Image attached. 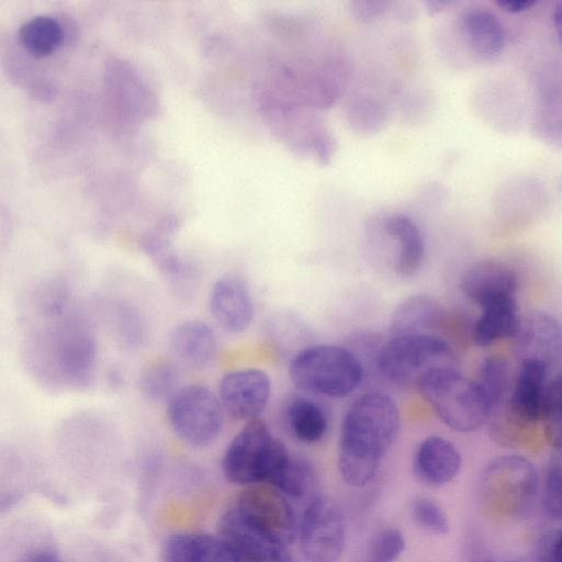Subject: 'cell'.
I'll use <instances>...</instances> for the list:
<instances>
[{"instance_id": "33", "label": "cell", "mask_w": 562, "mask_h": 562, "mask_svg": "<svg viewBox=\"0 0 562 562\" xmlns=\"http://www.w3.org/2000/svg\"><path fill=\"white\" fill-rule=\"evenodd\" d=\"M463 562H496L481 536L471 530L463 544Z\"/></svg>"}, {"instance_id": "9", "label": "cell", "mask_w": 562, "mask_h": 562, "mask_svg": "<svg viewBox=\"0 0 562 562\" xmlns=\"http://www.w3.org/2000/svg\"><path fill=\"white\" fill-rule=\"evenodd\" d=\"M234 507L254 526L285 547L297 536L299 522L291 503L270 485L246 486Z\"/></svg>"}, {"instance_id": "19", "label": "cell", "mask_w": 562, "mask_h": 562, "mask_svg": "<svg viewBox=\"0 0 562 562\" xmlns=\"http://www.w3.org/2000/svg\"><path fill=\"white\" fill-rule=\"evenodd\" d=\"M460 26L469 47L481 59H493L502 52L506 34L493 12L485 9L467 10L460 16Z\"/></svg>"}, {"instance_id": "1", "label": "cell", "mask_w": 562, "mask_h": 562, "mask_svg": "<svg viewBox=\"0 0 562 562\" xmlns=\"http://www.w3.org/2000/svg\"><path fill=\"white\" fill-rule=\"evenodd\" d=\"M400 428V409L389 394L368 392L352 402L338 440L337 464L346 484L362 487L375 477Z\"/></svg>"}, {"instance_id": "28", "label": "cell", "mask_w": 562, "mask_h": 562, "mask_svg": "<svg viewBox=\"0 0 562 562\" xmlns=\"http://www.w3.org/2000/svg\"><path fill=\"white\" fill-rule=\"evenodd\" d=\"M540 422L550 445L560 451L561 448V375L553 376L548 385L546 401Z\"/></svg>"}, {"instance_id": "24", "label": "cell", "mask_w": 562, "mask_h": 562, "mask_svg": "<svg viewBox=\"0 0 562 562\" xmlns=\"http://www.w3.org/2000/svg\"><path fill=\"white\" fill-rule=\"evenodd\" d=\"M316 486V472L304 458L291 454L284 470L272 487L290 498L300 499L310 495Z\"/></svg>"}, {"instance_id": "20", "label": "cell", "mask_w": 562, "mask_h": 562, "mask_svg": "<svg viewBox=\"0 0 562 562\" xmlns=\"http://www.w3.org/2000/svg\"><path fill=\"white\" fill-rule=\"evenodd\" d=\"M481 308L472 328V339L477 346L487 347L514 336L520 321L515 296L492 302Z\"/></svg>"}, {"instance_id": "26", "label": "cell", "mask_w": 562, "mask_h": 562, "mask_svg": "<svg viewBox=\"0 0 562 562\" xmlns=\"http://www.w3.org/2000/svg\"><path fill=\"white\" fill-rule=\"evenodd\" d=\"M405 544L398 529H380L370 538L357 562H395L404 552Z\"/></svg>"}, {"instance_id": "15", "label": "cell", "mask_w": 562, "mask_h": 562, "mask_svg": "<svg viewBox=\"0 0 562 562\" xmlns=\"http://www.w3.org/2000/svg\"><path fill=\"white\" fill-rule=\"evenodd\" d=\"M462 465L458 447L447 438L432 435L417 447L413 458L415 476L426 485L442 486L456 479Z\"/></svg>"}, {"instance_id": "37", "label": "cell", "mask_w": 562, "mask_h": 562, "mask_svg": "<svg viewBox=\"0 0 562 562\" xmlns=\"http://www.w3.org/2000/svg\"><path fill=\"white\" fill-rule=\"evenodd\" d=\"M552 21L555 26L557 36L560 41L562 31V5L560 2L554 7L552 11Z\"/></svg>"}, {"instance_id": "40", "label": "cell", "mask_w": 562, "mask_h": 562, "mask_svg": "<svg viewBox=\"0 0 562 562\" xmlns=\"http://www.w3.org/2000/svg\"><path fill=\"white\" fill-rule=\"evenodd\" d=\"M289 562H293V560L291 559Z\"/></svg>"}, {"instance_id": "11", "label": "cell", "mask_w": 562, "mask_h": 562, "mask_svg": "<svg viewBox=\"0 0 562 562\" xmlns=\"http://www.w3.org/2000/svg\"><path fill=\"white\" fill-rule=\"evenodd\" d=\"M271 395L269 374L258 368H243L226 372L218 383V401L234 419H257L266 409Z\"/></svg>"}, {"instance_id": "18", "label": "cell", "mask_w": 562, "mask_h": 562, "mask_svg": "<svg viewBox=\"0 0 562 562\" xmlns=\"http://www.w3.org/2000/svg\"><path fill=\"white\" fill-rule=\"evenodd\" d=\"M445 318L441 303L428 294H415L403 300L393 311L389 330L392 337L430 334Z\"/></svg>"}, {"instance_id": "32", "label": "cell", "mask_w": 562, "mask_h": 562, "mask_svg": "<svg viewBox=\"0 0 562 562\" xmlns=\"http://www.w3.org/2000/svg\"><path fill=\"white\" fill-rule=\"evenodd\" d=\"M532 562H561V531L551 529L537 541Z\"/></svg>"}, {"instance_id": "13", "label": "cell", "mask_w": 562, "mask_h": 562, "mask_svg": "<svg viewBox=\"0 0 562 562\" xmlns=\"http://www.w3.org/2000/svg\"><path fill=\"white\" fill-rule=\"evenodd\" d=\"M517 285L518 277L515 269L495 259L473 263L464 270L459 281L462 294L480 307L515 296Z\"/></svg>"}, {"instance_id": "3", "label": "cell", "mask_w": 562, "mask_h": 562, "mask_svg": "<svg viewBox=\"0 0 562 562\" xmlns=\"http://www.w3.org/2000/svg\"><path fill=\"white\" fill-rule=\"evenodd\" d=\"M291 458V452L260 418L246 422L232 438L222 458L224 476L234 484L272 486Z\"/></svg>"}, {"instance_id": "4", "label": "cell", "mask_w": 562, "mask_h": 562, "mask_svg": "<svg viewBox=\"0 0 562 562\" xmlns=\"http://www.w3.org/2000/svg\"><path fill=\"white\" fill-rule=\"evenodd\" d=\"M289 376L300 390L328 397L351 394L363 378L358 357L337 345H313L293 355Z\"/></svg>"}, {"instance_id": "30", "label": "cell", "mask_w": 562, "mask_h": 562, "mask_svg": "<svg viewBox=\"0 0 562 562\" xmlns=\"http://www.w3.org/2000/svg\"><path fill=\"white\" fill-rule=\"evenodd\" d=\"M541 505L549 518L553 520L561 519V459L559 451L551 457L546 470L541 491Z\"/></svg>"}, {"instance_id": "21", "label": "cell", "mask_w": 562, "mask_h": 562, "mask_svg": "<svg viewBox=\"0 0 562 562\" xmlns=\"http://www.w3.org/2000/svg\"><path fill=\"white\" fill-rule=\"evenodd\" d=\"M285 422L292 436L304 443L318 442L328 428V418L324 408L306 396H295L289 402Z\"/></svg>"}, {"instance_id": "27", "label": "cell", "mask_w": 562, "mask_h": 562, "mask_svg": "<svg viewBox=\"0 0 562 562\" xmlns=\"http://www.w3.org/2000/svg\"><path fill=\"white\" fill-rule=\"evenodd\" d=\"M409 513L414 522L423 530L436 536H445L449 532L450 525L446 513L431 498L415 497L409 504Z\"/></svg>"}, {"instance_id": "23", "label": "cell", "mask_w": 562, "mask_h": 562, "mask_svg": "<svg viewBox=\"0 0 562 562\" xmlns=\"http://www.w3.org/2000/svg\"><path fill=\"white\" fill-rule=\"evenodd\" d=\"M60 24L50 16H35L26 21L19 31L22 46L34 56H47L58 48L63 41Z\"/></svg>"}, {"instance_id": "38", "label": "cell", "mask_w": 562, "mask_h": 562, "mask_svg": "<svg viewBox=\"0 0 562 562\" xmlns=\"http://www.w3.org/2000/svg\"><path fill=\"white\" fill-rule=\"evenodd\" d=\"M450 3V1H427L426 7L429 13H436L443 10Z\"/></svg>"}, {"instance_id": "31", "label": "cell", "mask_w": 562, "mask_h": 562, "mask_svg": "<svg viewBox=\"0 0 562 562\" xmlns=\"http://www.w3.org/2000/svg\"><path fill=\"white\" fill-rule=\"evenodd\" d=\"M191 533L171 535L164 543L161 562H191Z\"/></svg>"}, {"instance_id": "16", "label": "cell", "mask_w": 562, "mask_h": 562, "mask_svg": "<svg viewBox=\"0 0 562 562\" xmlns=\"http://www.w3.org/2000/svg\"><path fill=\"white\" fill-rule=\"evenodd\" d=\"M169 344L178 359L195 368L210 366L217 353V340L213 329L199 319L178 324L170 334Z\"/></svg>"}, {"instance_id": "12", "label": "cell", "mask_w": 562, "mask_h": 562, "mask_svg": "<svg viewBox=\"0 0 562 562\" xmlns=\"http://www.w3.org/2000/svg\"><path fill=\"white\" fill-rule=\"evenodd\" d=\"M218 536L240 562H289L292 559L285 546L254 526L235 507L221 516Z\"/></svg>"}, {"instance_id": "5", "label": "cell", "mask_w": 562, "mask_h": 562, "mask_svg": "<svg viewBox=\"0 0 562 562\" xmlns=\"http://www.w3.org/2000/svg\"><path fill=\"white\" fill-rule=\"evenodd\" d=\"M378 367L385 379L403 387H419L434 373L459 369L447 341L432 334L392 337L381 348Z\"/></svg>"}, {"instance_id": "36", "label": "cell", "mask_w": 562, "mask_h": 562, "mask_svg": "<svg viewBox=\"0 0 562 562\" xmlns=\"http://www.w3.org/2000/svg\"><path fill=\"white\" fill-rule=\"evenodd\" d=\"M22 562H61L59 558L49 551H36L26 557Z\"/></svg>"}, {"instance_id": "34", "label": "cell", "mask_w": 562, "mask_h": 562, "mask_svg": "<svg viewBox=\"0 0 562 562\" xmlns=\"http://www.w3.org/2000/svg\"><path fill=\"white\" fill-rule=\"evenodd\" d=\"M385 1H357L353 3V13L361 21H371L380 16L386 10Z\"/></svg>"}, {"instance_id": "39", "label": "cell", "mask_w": 562, "mask_h": 562, "mask_svg": "<svg viewBox=\"0 0 562 562\" xmlns=\"http://www.w3.org/2000/svg\"><path fill=\"white\" fill-rule=\"evenodd\" d=\"M508 562H526L524 560H512V561H508Z\"/></svg>"}, {"instance_id": "29", "label": "cell", "mask_w": 562, "mask_h": 562, "mask_svg": "<svg viewBox=\"0 0 562 562\" xmlns=\"http://www.w3.org/2000/svg\"><path fill=\"white\" fill-rule=\"evenodd\" d=\"M191 562H240V560L218 535L192 532Z\"/></svg>"}, {"instance_id": "14", "label": "cell", "mask_w": 562, "mask_h": 562, "mask_svg": "<svg viewBox=\"0 0 562 562\" xmlns=\"http://www.w3.org/2000/svg\"><path fill=\"white\" fill-rule=\"evenodd\" d=\"M209 306L220 327L229 334L245 331L254 319L252 296L237 277H223L213 284Z\"/></svg>"}, {"instance_id": "17", "label": "cell", "mask_w": 562, "mask_h": 562, "mask_svg": "<svg viewBox=\"0 0 562 562\" xmlns=\"http://www.w3.org/2000/svg\"><path fill=\"white\" fill-rule=\"evenodd\" d=\"M384 232L396 244L394 270L402 279L417 274L425 258V243L417 224L404 214H393L384 223Z\"/></svg>"}, {"instance_id": "22", "label": "cell", "mask_w": 562, "mask_h": 562, "mask_svg": "<svg viewBox=\"0 0 562 562\" xmlns=\"http://www.w3.org/2000/svg\"><path fill=\"white\" fill-rule=\"evenodd\" d=\"M474 381L483 392L492 415L505 403L513 384L508 361L501 355L485 358Z\"/></svg>"}, {"instance_id": "6", "label": "cell", "mask_w": 562, "mask_h": 562, "mask_svg": "<svg viewBox=\"0 0 562 562\" xmlns=\"http://www.w3.org/2000/svg\"><path fill=\"white\" fill-rule=\"evenodd\" d=\"M418 390L438 418L456 431H475L488 422L491 408L483 392L459 369L434 373Z\"/></svg>"}, {"instance_id": "8", "label": "cell", "mask_w": 562, "mask_h": 562, "mask_svg": "<svg viewBox=\"0 0 562 562\" xmlns=\"http://www.w3.org/2000/svg\"><path fill=\"white\" fill-rule=\"evenodd\" d=\"M302 554L308 562H337L346 542V524L340 506L330 497L313 496L299 522Z\"/></svg>"}, {"instance_id": "35", "label": "cell", "mask_w": 562, "mask_h": 562, "mask_svg": "<svg viewBox=\"0 0 562 562\" xmlns=\"http://www.w3.org/2000/svg\"><path fill=\"white\" fill-rule=\"evenodd\" d=\"M537 2L535 0H498L496 4L503 10L518 13L530 9Z\"/></svg>"}, {"instance_id": "25", "label": "cell", "mask_w": 562, "mask_h": 562, "mask_svg": "<svg viewBox=\"0 0 562 562\" xmlns=\"http://www.w3.org/2000/svg\"><path fill=\"white\" fill-rule=\"evenodd\" d=\"M177 371L165 360L153 361L145 366L139 375L142 393L151 400L168 398L176 390Z\"/></svg>"}, {"instance_id": "7", "label": "cell", "mask_w": 562, "mask_h": 562, "mask_svg": "<svg viewBox=\"0 0 562 562\" xmlns=\"http://www.w3.org/2000/svg\"><path fill=\"white\" fill-rule=\"evenodd\" d=\"M167 419L173 432L187 445L203 448L220 436L223 408L209 387L189 384L167 398Z\"/></svg>"}, {"instance_id": "10", "label": "cell", "mask_w": 562, "mask_h": 562, "mask_svg": "<svg viewBox=\"0 0 562 562\" xmlns=\"http://www.w3.org/2000/svg\"><path fill=\"white\" fill-rule=\"evenodd\" d=\"M513 338L520 361H536L551 374H560L562 335L555 315L547 311H535L520 317Z\"/></svg>"}, {"instance_id": "2", "label": "cell", "mask_w": 562, "mask_h": 562, "mask_svg": "<svg viewBox=\"0 0 562 562\" xmlns=\"http://www.w3.org/2000/svg\"><path fill=\"white\" fill-rule=\"evenodd\" d=\"M477 492L481 508L491 518L501 521L525 518L536 505L537 470L522 456H499L484 468Z\"/></svg>"}]
</instances>
